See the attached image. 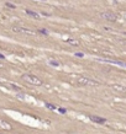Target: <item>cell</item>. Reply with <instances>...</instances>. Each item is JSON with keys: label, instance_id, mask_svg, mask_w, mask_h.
Wrapping results in <instances>:
<instances>
[{"label": "cell", "instance_id": "6da1fadb", "mask_svg": "<svg viewBox=\"0 0 126 134\" xmlns=\"http://www.w3.org/2000/svg\"><path fill=\"white\" fill-rule=\"evenodd\" d=\"M21 77H22V80H24L25 82L30 84V85H35V86H41V85H42V80L38 79V77L35 76V75H31V74H24Z\"/></svg>", "mask_w": 126, "mask_h": 134}, {"label": "cell", "instance_id": "7a4b0ae2", "mask_svg": "<svg viewBox=\"0 0 126 134\" xmlns=\"http://www.w3.org/2000/svg\"><path fill=\"white\" fill-rule=\"evenodd\" d=\"M99 84H100L99 81L93 80V79H88V77H78V80H77V85H79V86H87V85L96 86Z\"/></svg>", "mask_w": 126, "mask_h": 134}, {"label": "cell", "instance_id": "3957f363", "mask_svg": "<svg viewBox=\"0 0 126 134\" xmlns=\"http://www.w3.org/2000/svg\"><path fill=\"white\" fill-rule=\"evenodd\" d=\"M100 16L103 17V19H105V20H108V21H116L117 20V14H115V12H111V11H105V12H101L100 14Z\"/></svg>", "mask_w": 126, "mask_h": 134}, {"label": "cell", "instance_id": "277c9868", "mask_svg": "<svg viewBox=\"0 0 126 134\" xmlns=\"http://www.w3.org/2000/svg\"><path fill=\"white\" fill-rule=\"evenodd\" d=\"M12 31L14 32H20V33H26V34H33V31L28 30V29H25V27H17V26H15V27H12Z\"/></svg>", "mask_w": 126, "mask_h": 134}, {"label": "cell", "instance_id": "5b68a950", "mask_svg": "<svg viewBox=\"0 0 126 134\" xmlns=\"http://www.w3.org/2000/svg\"><path fill=\"white\" fill-rule=\"evenodd\" d=\"M89 119L94 123H98V124H104L106 123V119L103 118V117H99V116H89Z\"/></svg>", "mask_w": 126, "mask_h": 134}, {"label": "cell", "instance_id": "8992f818", "mask_svg": "<svg viewBox=\"0 0 126 134\" xmlns=\"http://www.w3.org/2000/svg\"><path fill=\"white\" fill-rule=\"evenodd\" d=\"M100 62H105V63H111V64H115V65H119V67H122V68H126V63L124 62H119V60H110V59H99Z\"/></svg>", "mask_w": 126, "mask_h": 134}, {"label": "cell", "instance_id": "52a82bcc", "mask_svg": "<svg viewBox=\"0 0 126 134\" xmlns=\"http://www.w3.org/2000/svg\"><path fill=\"white\" fill-rule=\"evenodd\" d=\"M26 14L28 16H31V17H35V19H40L41 16L38 15L37 12H35V11H31V10H26Z\"/></svg>", "mask_w": 126, "mask_h": 134}, {"label": "cell", "instance_id": "ba28073f", "mask_svg": "<svg viewBox=\"0 0 126 134\" xmlns=\"http://www.w3.org/2000/svg\"><path fill=\"white\" fill-rule=\"evenodd\" d=\"M67 43L68 44H71V46H74V47H77V46H79V41L78 39H67Z\"/></svg>", "mask_w": 126, "mask_h": 134}, {"label": "cell", "instance_id": "9c48e42d", "mask_svg": "<svg viewBox=\"0 0 126 134\" xmlns=\"http://www.w3.org/2000/svg\"><path fill=\"white\" fill-rule=\"evenodd\" d=\"M48 64H49V65H52V67H59V65H61V63H59V60L51 59V60H48Z\"/></svg>", "mask_w": 126, "mask_h": 134}, {"label": "cell", "instance_id": "30bf717a", "mask_svg": "<svg viewBox=\"0 0 126 134\" xmlns=\"http://www.w3.org/2000/svg\"><path fill=\"white\" fill-rule=\"evenodd\" d=\"M113 89L114 90H116V91H120V92H126V87H122V86H120V85H114L113 86Z\"/></svg>", "mask_w": 126, "mask_h": 134}, {"label": "cell", "instance_id": "8fae6325", "mask_svg": "<svg viewBox=\"0 0 126 134\" xmlns=\"http://www.w3.org/2000/svg\"><path fill=\"white\" fill-rule=\"evenodd\" d=\"M46 107H47V108H49V110H58V107H57V106H55V105H51V103H46Z\"/></svg>", "mask_w": 126, "mask_h": 134}, {"label": "cell", "instance_id": "7c38bea8", "mask_svg": "<svg viewBox=\"0 0 126 134\" xmlns=\"http://www.w3.org/2000/svg\"><path fill=\"white\" fill-rule=\"evenodd\" d=\"M58 112H59V113H62V115H64L66 112H67V110L66 108H62V107H58Z\"/></svg>", "mask_w": 126, "mask_h": 134}, {"label": "cell", "instance_id": "4fadbf2b", "mask_svg": "<svg viewBox=\"0 0 126 134\" xmlns=\"http://www.w3.org/2000/svg\"><path fill=\"white\" fill-rule=\"evenodd\" d=\"M5 5L7 6V8H11V9H15V5H14V4H11V3H6Z\"/></svg>", "mask_w": 126, "mask_h": 134}, {"label": "cell", "instance_id": "5bb4252c", "mask_svg": "<svg viewBox=\"0 0 126 134\" xmlns=\"http://www.w3.org/2000/svg\"><path fill=\"white\" fill-rule=\"evenodd\" d=\"M37 32H40V33H42V34H48V31H47V30H38Z\"/></svg>", "mask_w": 126, "mask_h": 134}, {"label": "cell", "instance_id": "9a60e30c", "mask_svg": "<svg viewBox=\"0 0 126 134\" xmlns=\"http://www.w3.org/2000/svg\"><path fill=\"white\" fill-rule=\"evenodd\" d=\"M76 55H77V57H80V58H82V57H84V54H83V53H80V52H79V53H76Z\"/></svg>", "mask_w": 126, "mask_h": 134}, {"label": "cell", "instance_id": "2e32d148", "mask_svg": "<svg viewBox=\"0 0 126 134\" xmlns=\"http://www.w3.org/2000/svg\"><path fill=\"white\" fill-rule=\"evenodd\" d=\"M0 58H1V59H4V55H3V54H0Z\"/></svg>", "mask_w": 126, "mask_h": 134}, {"label": "cell", "instance_id": "e0dca14e", "mask_svg": "<svg viewBox=\"0 0 126 134\" xmlns=\"http://www.w3.org/2000/svg\"><path fill=\"white\" fill-rule=\"evenodd\" d=\"M43 1H46V0H43Z\"/></svg>", "mask_w": 126, "mask_h": 134}, {"label": "cell", "instance_id": "ac0fdd59", "mask_svg": "<svg viewBox=\"0 0 126 134\" xmlns=\"http://www.w3.org/2000/svg\"><path fill=\"white\" fill-rule=\"evenodd\" d=\"M0 67H1V64H0Z\"/></svg>", "mask_w": 126, "mask_h": 134}]
</instances>
